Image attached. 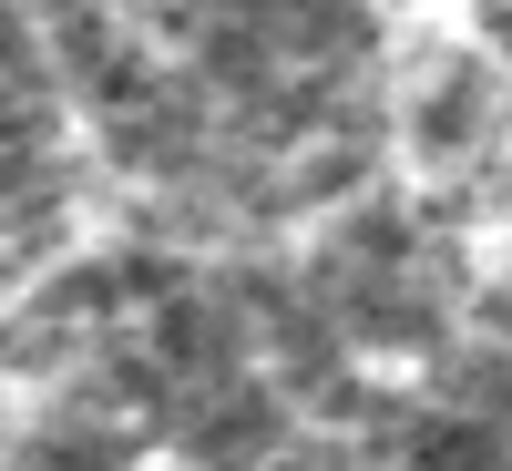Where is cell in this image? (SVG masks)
Instances as JSON below:
<instances>
[{
  "instance_id": "1",
  "label": "cell",
  "mask_w": 512,
  "mask_h": 471,
  "mask_svg": "<svg viewBox=\"0 0 512 471\" xmlns=\"http://www.w3.org/2000/svg\"><path fill=\"white\" fill-rule=\"evenodd\" d=\"M410 471H502V431H492V410H420L410 420V441H400Z\"/></svg>"
},
{
  "instance_id": "2",
  "label": "cell",
  "mask_w": 512,
  "mask_h": 471,
  "mask_svg": "<svg viewBox=\"0 0 512 471\" xmlns=\"http://www.w3.org/2000/svg\"><path fill=\"white\" fill-rule=\"evenodd\" d=\"M267 441H277L267 390H216L205 410H185V451H195V461H256Z\"/></svg>"
}]
</instances>
